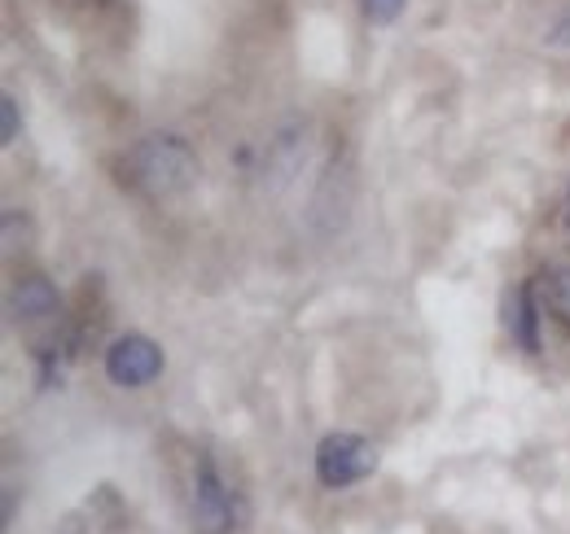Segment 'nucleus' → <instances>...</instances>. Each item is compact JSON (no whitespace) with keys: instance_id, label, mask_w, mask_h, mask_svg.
Listing matches in <instances>:
<instances>
[{"instance_id":"obj_1","label":"nucleus","mask_w":570,"mask_h":534,"mask_svg":"<svg viewBox=\"0 0 570 534\" xmlns=\"http://www.w3.org/2000/svg\"><path fill=\"white\" fill-rule=\"evenodd\" d=\"M128 171L145 198H180L198 185L203 162L185 136L149 132L128 149Z\"/></svg>"},{"instance_id":"obj_2","label":"nucleus","mask_w":570,"mask_h":534,"mask_svg":"<svg viewBox=\"0 0 570 534\" xmlns=\"http://www.w3.org/2000/svg\"><path fill=\"white\" fill-rule=\"evenodd\" d=\"M373 468H377L373 443L352 434V429H334V434H325L321 447H316V482L330 486V491L356 486Z\"/></svg>"},{"instance_id":"obj_3","label":"nucleus","mask_w":570,"mask_h":534,"mask_svg":"<svg viewBox=\"0 0 570 534\" xmlns=\"http://www.w3.org/2000/svg\"><path fill=\"white\" fill-rule=\"evenodd\" d=\"M189 517L198 534H228L237 513H233V491L224 482V473L215 468L212 456H198L194 468V500H189Z\"/></svg>"},{"instance_id":"obj_4","label":"nucleus","mask_w":570,"mask_h":534,"mask_svg":"<svg viewBox=\"0 0 570 534\" xmlns=\"http://www.w3.org/2000/svg\"><path fill=\"white\" fill-rule=\"evenodd\" d=\"M163 373V346L145 334H124L106 350V377L124 390H141Z\"/></svg>"},{"instance_id":"obj_5","label":"nucleus","mask_w":570,"mask_h":534,"mask_svg":"<svg viewBox=\"0 0 570 534\" xmlns=\"http://www.w3.org/2000/svg\"><path fill=\"white\" fill-rule=\"evenodd\" d=\"M307 162V123H298V119H289L277 128V136L268 140V149H264V167H259V185L268 189V194H282L285 185L298 176V167Z\"/></svg>"},{"instance_id":"obj_6","label":"nucleus","mask_w":570,"mask_h":534,"mask_svg":"<svg viewBox=\"0 0 570 534\" xmlns=\"http://www.w3.org/2000/svg\"><path fill=\"white\" fill-rule=\"evenodd\" d=\"M58 312H62V298H58L53 280H45V276H22L9 294V316L18 325H49V320H58Z\"/></svg>"},{"instance_id":"obj_7","label":"nucleus","mask_w":570,"mask_h":534,"mask_svg":"<svg viewBox=\"0 0 570 534\" xmlns=\"http://www.w3.org/2000/svg\"><path fill=\"white\" fill-rule=\"evenodd\" d=\"M513 342L522 346V350H540V285L535 280H527L522 289H518V316H513Z\"/></svg>"},{"instance_id":"obj_8","label":"nucleus","mask_w":570,"mask_h":534,"mask_svg":"<svg viewBox=\"0 0 570 534\" xmlns=\"http://www.w3.org/2000/svg\"><path fill=\"white\" fill-rule=\"evenodd\" d=\"M540 280H544L549 312H553V316H562V320L570 325V264H553Z\"/></svg>"},{"instance_id":"obj_9","label":"nucleus","mask_w":570,"mask_h":534,"mask_svg":"<svg viewBox=\"0 0 570 534\" xmlns=\"http://www.w3.org/2000/svg\"><path fill=\"white\" fill-rule=\"evenodd\" d=\"M404 4H409V0H360L364 18H368L373 27H391V22L404 13Z\"/></svg>"},{"instance_id":"obj_10","label":"nucleus","mask_w":570,"mask_h":534,"mask_svg":"<svg viewBox=\"0 0 570 534\" xmlns=\"http://www.w3.org/2000/svg\"><path fill=\"white\" fill-rule=\"evenodd\" d=\"M18 140V97L4 92L0 97V145H13Z\"/></svg>"},{"instance_id":"obj_11","label":"nucleus","mask_w":570,"mask_h":534,"mask_svg":"<svg viewBox=\"0 0 570 534\" xmlns=\"http://www.w3.org/2000/svg\"><path fill=\"white\" fill-rule=\"evenodd\" d=\"M544 44H549V49H558V53H570V9H562V13L549 22Z\"/></svg>"},{"instance_id":"obj_12","label":"nucleus","mask_w":570,"mask_h":534,"mask_svg":"<svg viewBox=\"0 0 570 534\" xmlns=\"http://www.w3.org/2000/svg\"><path fill=\"white\" fill-rule=\"evenodd\" d=\"M13 504H18V486H4V526L13 522Z\"/></svg>"},{"instance_id":"obj_13","label":"nucleus","mask_w":570,"mask_h":534,"mask_svg":"<svg viewBox=\"0 0 570 534\" xmlns=\"http://www.w3.org/2000/svg\"><path fill=\"white\" fill-rule=\"evenodd\" d=\"M567 224H570V194H567Z\"/></svg>"}]
</instances>
